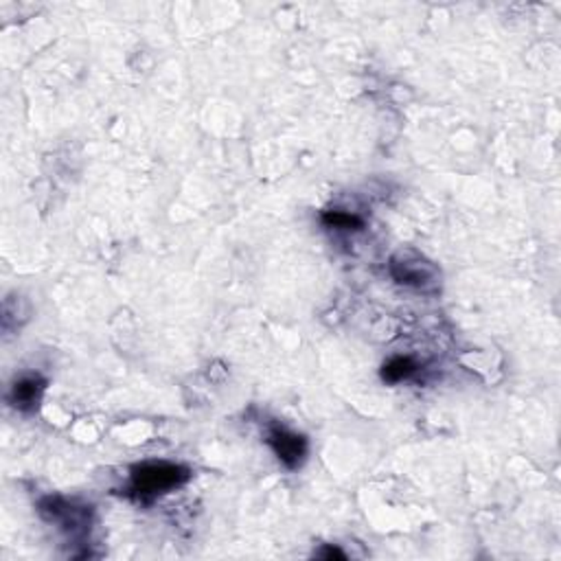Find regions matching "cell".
I'll use <instances>...</instances> for the list:
<instances>
[{
	"mask_svg": "<svg viewBox=\"0 0 561 561\" xmlns=\"http://www.w3.org/2000/svg\"><path fill=\"white\" fill-rule=\"evenodd\" d=\"M192 478L187 467L173 463H145L132 470L130 491L136 498H154L182 487Z\"/></svg>",
	"mask_w": 561,
	"mask_h": 561,
	"instance_id": "1",
	"label": "cell"
},
{
	"mask_svg": "<svg viewBox=\"0 0 561 561\" xmlns=\"http://www.w3.org/2000/svg\"><path fill=\"white\" fill-rule=\"evenodd\" d=\"M40 513L49 522L60 524L69 533H86L90 524V507H77L75 502H66L64 498H46L40 502Z\"/></svg>",
	"mask_w": 561,
	"mask_h": 561,
	"instance_id": "2",
	"label": "cell"
},
{
	"mask_svg": "<svg viewBox=\"0 0 561 561\" xmlns=\"http://www.w3.org/2000/svg\"><path fill=\"white\" fill-rule=\"evenodd\" d=\"M390 272H393L397 283L415 287L428 285L436 276L435 266L430 261H425L424 257L415 255V252H399L393 259V264H390Z\"/></svg>",
	"mask_w": 561,
	"mask_h": 561,
	"instance_id": "3",
	"label": "cell"
},
{
	"mask_svg": "<svg viewBox=\"0 0 561 561\" xmlns=\"http://www.w3.org/2000/svg\"><path fill=\"white\" fill-rule=\"evenodd\" d=\"M267 444H270L272 452H275L276 458L290 470H296L307 456V441L305 436L295 435V432L285 430V428H275L267 435Z\"/></svg>",
	"mask_w": 561,
	"mask_h": 561,
	"instance_id": "4",
	"label": "cell"
},
{
	"mask_svg": "<svg viewBox=\"0 0 561 561\" xmlns=\"http://www.w3.org/2000/svg\"><path fill=\"white\" fill-rule=\"evenodd\" d=\"M44 393V382L40 378H23L14 384L9 401L23 413L38 408V401Z\"/></svg>",
	"mask_w": 561,
	"mask_h": 561,
	"instance_id": "5",
	"label": "cell"
},
{
	"mask_svg": "<svg viewBox=\"0 0 561 561\" xmlns=\"http://www.w3.org/2000/svg\"><path fill=\"white\" fill-rule=\"evenodd\" d=\"M416 373V364L410 358H393L384 364L382 379L388 384H399L404 379L413 378Z\"/></svg>",
	"mask_w": 561,
	"mask_h": 561,
	"instance_id": "6",
	"label": "cell"
},
{
	"mask_svg": "<svg viewBox=\"0 0 561 561\" xmlns=\"http://www.w3.org/2000/svg\"><path fill=\"white\" fill-rule=\"evenodd\" d=\"M325 224L329 229H340V230H360L362 229V220L358 215L351 213H342V210H329V213L323 215Z\"/></svg>",
	"mask_w": 561,
	"mask_h": 561,
	"instance_id": "7",
	"label": "cell"
},
{
	"mask_svg": "<svg viewBox=\"0 0 561 561\" xmlns=\"http://www.w3.org/2000/svg\"><path fill=\"white\" fill-rule=\"evenodd\" d=\"M318 557H323V559H347V553H342V550L340 548H336V547H327V548H323V550H318Z\"/></svg>",
	"mask_w": 561,
	"mask_h": 561,
	"instance_id": "8",
	"label": "cell"
}]
</instances>
